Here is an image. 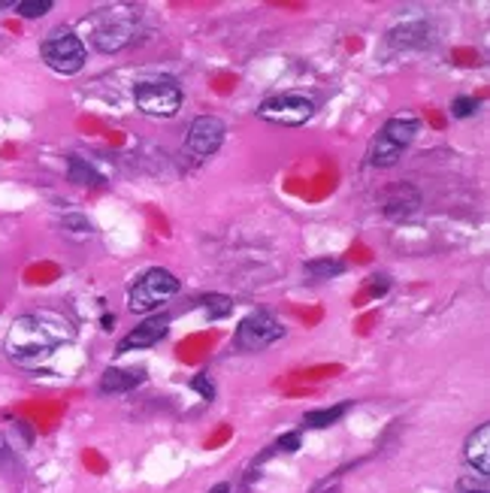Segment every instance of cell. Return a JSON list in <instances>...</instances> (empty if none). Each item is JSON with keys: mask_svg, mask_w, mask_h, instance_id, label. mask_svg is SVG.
Returning <instances> with one entry per match:
<instances>
[{"mask_svg": "<svg viewBox=\"0 0 490 493\" xmlns=\"http://www.w3.org/2000/svg\"><path fill=\"white\" fill-rule=\"evenodd\" d=\"M73 339V327L64 318L49 312L21 315L12 321L10 333H6V357L12 364L37 369L55 354L61 345Z\"/></svg>", "mask_w": 490, "mask_h": 493, "instance_id": "obj_1", "label": "cell"}, {"mask_svg": "<svg viewBox=\"0 0 490 493\" xmlns=\"http://www.w3.org/2000/svg\"><path fill=\"white\" fill-rule=\"evenodd\" d=\"M418 119L415 115H394L385 121L379 136L370 145V164L372 167H394L403 158V152L415 143L418 136Z\"/></svg>", "mask_w": 490, "mask_h": 493, "instance_id": "obj_2", "label": "cell"}, {"mask_svg": "<svg viewBox=\"0 0 490 493\" xmlns=\"http://www.w3.org/2000/svg\"><path fill=\"white\" fill-rule=\"evenodd\" d=\"M179 294V279L170 273V269H160V267H151L136 279V284L130 288V297H127V306L134 315H149L160 309L170 297Z\"/></svg>", "mask_w": 490, "mask_h": 493, "instance_id": "obj_3", "label": "cell"}, {"mask_svg": "<svg viewBox=\"0 0 490 493\" xmlns=\"http://www.w3.org/2000/svg\"><path fill=\"white\" fill-rule=\"evenodd\" d=\"M40 55L45 61V67H52L61 76H73L86 67V43H82L79 34L73 30H52L49 37L40 43Z\"/></svg>", "mask_w": 490, "mask_h": 493, "instance_id": "obj_4", "label": "cell"}, {"mask_svg": "<svg viewBox=\"0 0 490 493\" xmlns=\"http://www.w3.org/2000/svg\"><path fill=\"white\" fill-rule=\"evenodd\" d=\"M136 110L149 119H173L182 110V88L176 79L158 76V79H145L134 88Z\"/></svg>", "mask_w": 490, "mask_h": 493, "instance_id": "obj_5", "label": "cell"}, {"mask_svg": "<svg viewBox=\"0 0 490 493\" xmlns=\"http://www.w3.org/2000/svg\"><path fill=\"white\" fill-rule=\"evenodd\" d=\"M257 115L264 121L273 125H285V127H300L315 115V100L303 91H285V94H273L260 103Z\"/></svg>", "mask_w": 490, "mask_h": 493, "instance_id": "obj_6", "label": "cell"}, {"mask_svg": "<svg viewBox=\"0 0 490 493\" xmlns=\"http://www.w3.org/2000/svg\"><path fill=\"white\" fill-rule=\"evenodd\" d=\"M134 30H136L134 15H118L112 10H103L91 19V43L103 55H112V52H121L134 40Z\"/></svg>", "mask_w": 490, "mask_h": 493, "instance_id": "obj_7", "label": "cell"}, {"mask_svg": "<svg viewBox=\"0 0 490 493\" xmlns=\"http://www.w3.org/2000/svg\"><path fill=\"white\" fill-rule=\"evenodd\" d=\"M282 336H285V327L264 309L245 315L240 321V327H236V345H240L242 351H264V349H270L273 342H279Z\"/></svg>", "mask_w": 490, "mask_h": 493, "instance_id": "obj_8", "label": "cell"}, {"mask_svg": "<svg viewBox=\"0 0 490 493\" xmlns=\"http://www.w3.org/2000/svg\"><path fill=\"white\" fill-rule=\"evenodd\" d=\"M225 121L218 119V115H200V119L191 121L188 127V152L197 158H212L216 152L221 149V143H225Z\"/></svg>", "mask_w": 490, "mask_h": 493, "instance_id": "obj_9", "label": "cell"}, {"mask_svg": "<svg viewBox=\"0 0 490 493\" xmlns=\"http://www.w3.org/2000/svg\"><path fill=\"white\" fill-rule=\"evenodd\" d=\"M167 330H170V321L167 318H151L140 325L136 330H130V333L118 342V351H140V349H151V345H158L160 339L167 336Z\"/></svg>", "mask_w": 490, "mask_h": 493, "instance_id": "obj_10", "label": "cell"}, {"mask_svg": "<svg viewBox=\"0 0 490 493\" xmlns=\"http://www.w3.org/2000/svg\"><path fill=\"white\" fill-rule=\"evenodd\" d=\"M466 460L478 475L490 472V423H481L476 433L466 439Z\"/></svg>", "mask_w": 490, "mask_h": 493, "instance_id": "obj_11", "label": "cell"}, {"mask_svg": "<svg viewBox=\"0 0 490 493\" xmlns=\"http://www.w3.org/2000/svg\"><path fill=\"white\" fill-rule=\"evenodd\" d=\"M143 382L140 373H127V369H106L101 379V390L103 394H127L136 384Z\"/></svg>", "mask_w": 490, "mask_h": 493, "instance_id": "obj_12", "label": "cell"}, {"mask_svg": "<svg viewBox=\"0 0 490 493\" xmlns=\"http://www.w3.org/2000/svg\"><path fill=\"white\" fill-rule=\"evenodd\" d=\"M351 409L348 403H342V406H331V409H315V412H306L303 415V423L306 427H312V430H324V427H333L336 421L342 418Z\"/></svg>", "mask_w": 490, "mask_h": 493, "instance_id": "obj_13", "label": "cell"}, {"mask_svg": "<svg viewBox=\"0 0 490 493\" xmlns=\"http://www.w3.org/2000/svg\"><path fill=\"white\" fill-rule=\"evenodd\" d=\"M67 173H70V182L73 185H101L103 179L94 173V167H88V160H82V158H70L67 160Z\"/></svg>", "mask_w": 490, "mask_h": 493, "instance_id": "obj_14", "label": "cell"}, {"mask_svg": "<svg viewBox=\"0 0 490 493\" xmlns=\"http://www.w3.org/2000/svg\"><path fill=\"white\" fill-rule=\"evenodd\" d=\"M200 303H203V312L209 315L212 321H221L233 312V300L225 294H209V297H203Z\"/></svg>", "mask_w": 490, "mask_h": 493, "instance_id": "obj_15", "label": "cell"}, {"mask_svg": "<svg viewBox=\"0 0 490 493\" xmlns=\"http://www.w3.org/2000/svg\"><path fill=\"white\" fill-rule=\"evenodd\" d=\"M306 273H309V275H315V279H331V275L346 273V264H342V260H333V258H324V260H309V264H306Z\"/></svg>", "mask_w": 490, "mask_h": 493, "instance_id": "obj_16", "label": "cell"}, {"mask_svg": "<svg viewBox=\"0 0 490 493\" xmlns=\"http://www.w3.org/2000/svg\"><path fill=\"white\" fill-rule=\"evenodd\" d=\"M15 10H19L21 19H43L52 10V0H19Z\"/></svg>", "mask_w": 490, "mask_h": 493, "instance_id": "obj_17", "label": "cell"}, {"mask_svg": "<svg viewBox=\"0 0 490 493\" xmlns=\"http://www.w3.org/2000/svg\"><path fill=\"white\" fill-rule=\"evenodd\" d=\"M472 112H478V97H457L451 103V115L454 119H470Z\"/></svg>", "mask_w": 490, "mask_h": 493, "instance_id": "obj_18", "label": "cell"}, {"mask_svg": "<svg viewBox=\"0 0 490 493\" xmlns=\"http://www.w3.org/2000/svg\"><path fill=\"white\" fill-rule=\"evenodd\" d=\"M485 479L487 475H478V481H476V475H472V479H461L457 481V493H490Z\"/></svg>", "mask_w": 490, "mask_h": 493, "instance_id": "obj_19", "label": "cell"}, {"mask_svg": "<svg viewBox=\"0 0 490 493\" xmlns=\"http://www.w3.org/2000/svg\"><path fill=\"white\" fill-rule=\"evenodd\" d=\"M191 388H194L203 399H216V384L209 382V375H194V379H191Z\"/></svg>", "mask_w": 490, "mask_h": 493, "instance_id": "obj_20", "label": "cell"}, {"mask_svg": "<svg viewBox=\"0 0 490 493\" xmlns=\"http://www.w3.org/2000/svg\"><path fill=\"white\" fill-rule=\"evenodd\" d=\"M64 227H70L73 230V234H82V236H91V230H94V227H91V221L88 218H82V215H64Z\"/></svg>", "mask_w": 490, "mask_h": 493, "instance_id": "obj_21", "label": "cell"}, {"mask_svg": "<svg viewBox=\"0 0 490 493\" xmlns=\"http://www.w3.org/2000/svg\"><path fill=\"white\" fill-rule=\"evenodd\" d=\"M275 448H282V451H297V448H300V433H285V436H279Z\"/></svg>", "mask_w": 490, "mask_h": 493, "instance_id": "obj_22", "label": "cell"}, {"mask_svg": "<svg viewBox=\"0 0 490 493\" xmlns=\"http://www.w3.org/2000/svg\"><path fill=\"white\" fill-rule=\"evenodd\" d=\"M12 448H10V442H6V436L0 433V469H10L12 466Z\"/></svg>", "mask_w": 490, "mask_h": 493, "instance_id": "obj_23", "label": "cell"}, {"mask_svg": "<svg viewBox=\"0 0 490 493\" xmlns=\"http://www.w3.org/2000/svg\"><path fill=\"white\" fill-rule=\"evenodd\" d=\"M101 325H103V330H112V325H116V315H103Z\"/></svg>", "mask_w": 490, "mask_h": 493, "instance_id": "obj_24", "label": "cell"}, {"mask_svg": "<svg viewBox=\"0 0 490 493\" xmlns=\"http://www.w3.org/2000/svg\"><path fill=\"white\" fill-rule=\"evenodd\" d=\"M209 493H231V484H225V481H221V484H216V488H212Z\"/></svg>", "mask_w": 490, "mask_h": 493, "instance_id": "obj_25", "label": "cell"}, {"mask_svg": "<svg viewBox=\"0 0 490 493\" xmlns=\"http://www.w3.org/2000/svg\"><path fill=\"white\" fill-rule=\"evenodd\" d=\"M385 288H388V282H372V288H370V291H372V294H381V291H385Z\"/></svg>", "mask_w": 490, "mask_h": 493, "instance_id": "obj_26", "label": "cell"}, {"mask_svg": "<svg viewBox=\"0 0 490 493\" xmlns=\"http://www.w3.org/2000/svg\"><path fill=\"white\" fill-rule=\"evenodd\" d=\"M4 10H15V0H0V12Z\"/></svg>", "mask_w": 490, "mask_h": 493, "instance_id": "obj_27", "label": "cell"}]
</instances>
